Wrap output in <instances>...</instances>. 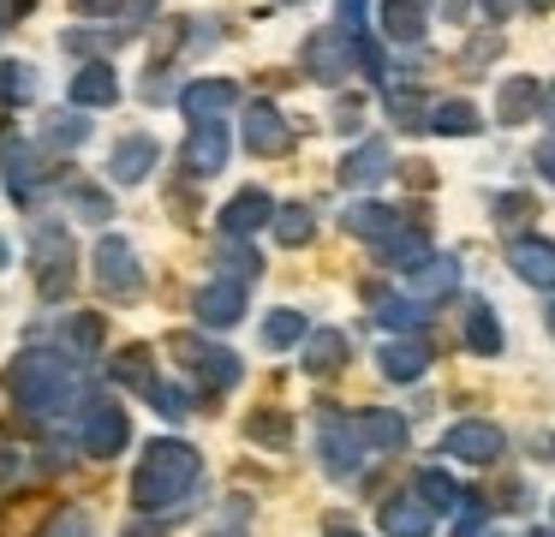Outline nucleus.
I'll return each instance as SVG.
<instances>
[{"label":"nucleus","instance_id":"obj_42","mask_svg":"<svg viewBox=\"0 0 555 537\" xmlns=\"http://www.w3.org/2000/svg\"><path fill=\"white\" fill-rule=\"evenodd\" d=\"M526 215H531V197H495V221H502V227L526 221Z\"/></svg>","mask_w":555,"mask_h":537},{"label":"nucleus","instance_id":"obj_14","mask_svg":"<svg viewBox=\"0 0 555 537\" xmlns=\"http://www.w3.org/2000/svg\"><path fill=\"white\" fill-rule=\"evenodd\" d=\"M436 508L424 496H388L383 501V532L388 537H430Z\"/></svg>","mask_w":555,"mask_h":537},{"label":"nucleus","instance_id":"obj_12","mask_svg":"<svg viewBox=\"0 0 555 537\" xmlns=\"http://www.w3.org/2000/svg\"><path fill=\"white\" fill-rule=\"evenodd\" d=\"M347 60H352V36L347 30H323V36L305 42V66H311V78H323V84L347 78Z\"/></svg>","mask_w":555,"mask_h":537},{"label":"nucleus","instance_id":"obj_17","mask_svg":"<svg viewBox=\"0 0 555 537\" xmlns=\"http://www.w3.org/2000/svg\"><path fill=\"white\" fill-rule=\"evenodd\" d=\"M376 24H383V36H395V42H418L424 24H430V0H383V7H376Z\"/></svg>","mask_w":555,"mask_h":537},{"label":"nucleus","instance_id":"obj_11","mask_svg":"<svg viewBox=\"0 0 555 537\" xmlns=\"http://www.w3.org/2000/svg\"><path fill=\"white\" fill-rule=\"evenodd\" d=\"M185 365H192V376L204 382L209 394H228L233 382H240V358H233L228 346H197V341H185Z\"/></svg>","mask_w":555,"mask_h":537},{"label":"nucleus","instance_id":"obj_52","mask_svg":"<svg viewBox=\"0 0 555 537\" xmlns=\"http://www.w3.org/2000/svg\"><path fill=\"white\" fill-rule=\"evenodd\" d=\"M526 7H531V12H550V7H555V0H526Z\"/></svg>","mask_w":555,"mask_h":537},{"label":"nucleus","instance_id":"obj_51","mask_svg":"<svg viewBox=\"0 0 555 537\" xmlns=\"http://www.w3.org/2000/svg\"><path fill=\"white\" fill-rule=\"evenodd\" d=\"M7 24H13V7H7V0H0V30H7Z\"/></svg>","mask_w":555,"mask_h":537},{"label":"nucleus","instance_id":"obj_18","mask_svg":"<svg viewBox=\"0 0 555 537\" xmlns=\"http://www.w3.org/2000/svg\"><path fill=\"white\" fill-rule=\"evenodd\" d=\"M269 215H275V197H269V191H240V197L228 203V209H221V233H233V239H245V233H257V227L269 221Z\"/></svg>","mask_w":555,"mask_h":537},{"label":"nucleus","instance_id":"obj_16","mask_svg":"<svg viewBox=\"0 0 555 537\" xmlns=\"http://www.w3.org/2000/svg\"><path fill=\"white\" fill-rule=\"evenodd\" d=\"M395 174V155H388V143H359V150L347 155V162H340V186H383V179Z\"/></svg>","mask_w":555,"mask_h":537},{"label":"nucleus","instance_id":"obj_9","mask_svg":"<svg viewBox=\"0 0 555 537\" xmlns=\"http://www.w3.org/2000/svg\"><path fill=\"white\" fill-rule=\"evenodd\" d=\"M240 131H245V150L251 155H281L293 143V131H287V119L275 114V102H251L240 119Z\"/></svg>","mask_w":555,"mask_h":537},{"label":"nucleus","instance_id":"obj_38","mask_svg":"<svg viewBox=\"0 0 555 537\" xmlns=\"http://www.w3.org/2000/svg\"><path fill=\"white\" fill-rule=\"evenodd\" d=\"M114 376L132 382V388H150V382H156V376H150V353H144V346H126L120 365H114Z\"/></svg>","mask_w":555,"mask_h":537},{"label":"nucleus","instance_id":"obj_8","mask_svg":"<svg viewBox=\"0 0 555 537\" xmlns=\"http://www.w3.org/2000/svg\"><path fill=\"white\" fill-rule=\"evenodd\" d=\"M192 310H197L204 329H233V322L245 317V286L221 274V281H209V286H197V293H192Z\"/></svg>","mask_w":555,"mask_h":537},{"label":"nucleus","instance_id":"obj_29","mask_svg":"<svg viewBox=\"0 0 555 537\" xmlns=\"http://www.w3.org/2000/svg\"><path fill=\"white\" fill-rule=\"evenodd\" d=\"M371 305H376V322H383V329H424V317H430V310H424V298H395V293H376Z\"/></svg>","mask_w":555,"mask_h":537},{"label":"nucleus","instance_id":"obj_7","mask_svg":"<svg viewBox=\"0 0 555 537\" xmlns=\"http://www.w3.org/2000/svg\"><path fill=\"white\" fill-rule=\"evenodd\" d=\"M90 263H96V281L108 286L114 298H126V293H138V286H144V269H138L132 245H126L120 233H108V239H102V245H96V257H90Z\"/></svg>","mask_w":555,"mask_h":537},{"label":"nucleus","instance_id":"obj_37","mask_svg":"<svg viewBox=\"0 0 555 537\" xmlns=\"http://www.w3.org/2000/svg\"><path fill=\"white\" fill-rule=\"evenodd\" d=\"M263 341H269V346H293V341H305V317H299V310H275V317L263 322Z\"/></svg>","mask_w":555,"mask_h":537},{"label":"nucleus","instance_id":"obj_44","mask_svg":"<svg viewBox=\"0 0 555 537\" xmlns=\"http://www.w3.org/2000/svg\"><path fill=\"white\" fill-rule=\"evenodd\" d=\"M78 532H85V513H61V520H54L42 537H78Z\"/></svg>","mask_w":555,"mask_h":537},{"label":"nucleus","instance_id":"obj_48","mask_svg":"<svg viewBox=\"0 0 555 537\" xmlns=\"http://www.w3.org/2000/svg\"><path fill=\"white\" fill-rule=\"evenodd\" d=\"M73 7H78V12H108L114 0H73Z\"/></svg>","mask_w":555,"mask_h":537},{"label":"nucleus","instance_id":"obj_35","mask_svg":"<svg viewBox=\"0 0 555 537\" xmlns=\"http://www.w3.org/2000/svg\"><path fill=\"white\" fill-rule=\"evenodd\" d=\"M257 269H263V263H257V251L240 245V239L228 233V245H221V274H228V281H233V274H240V281H251Z\"/></svg>","mask_w":555,"mask_h":537},{"label":"nucleus","instance_id":"obj_10","mask_svg":"<svg viewBox=\"0 0 555 537\" xmlns=\"http://www.w3.org/2000/svg\"><path fill=\"white\" fill-rule=\"evenodd\" d=\"M185 167H192L197 179H209V174H221L228 167V126L221 119H197V131L185 138Z\"/></svg>","mask_w":555,"mask_h":537},{"label":"nucleus","instance_id":"obj_4","mask_svg":"<svg viewBox=\"0 0 555 537\" xmlns=\"http://www.w3.org/2000/svg\"><path fill=\"white\" fill-rule=\"evenodd\" d=\"M317 442H323V465L328 477H352L364 460V436L359 424H352L347 412H323V424H317Z\"/></svg>","mask_w":555,"mask_h":537},{"label":"nucleus","instance_id":"obj_47","mask_svg":"<svg viewBox=\"0 0 555 537\" xmlns=\"http://www.w3.org/2000/svg\"><path fill=\"white\" fill-rule=\"evenodd\" d=\"M483 12H490V18H507V12H514V0H478Z\"/></svg>","mask_w":555,"mask_h":537},{"label":"nucleus","instance_id":"obj_50","mask_svg":"<svg viewBox=\"0 0 555 537\" xmlns=\"http://www.w3.org/2000/svg\"><path fill=\"white\" fill-rule=\"evenodd\" d=\"M7 7H13V18H18V12H30V7H37V0H7Z\"/></svg>","mask_w":555,"mask_h":537},{"label":"nucleus","instance_id":"obj_33","mask_svg":"<svg viewBox=\"0 0 555 537\" xmlns=\"http://www.w3.org/2000/svg\"><path fill=\"white\" fill-rule=\"evenodd\" d=\"M418 496L430 501L436 513H454L460 508V484L448 472H436V465H430V472H418Z\"/></svg>","mask_w":555,"mask_h":537},{"label":"nucleus","instance_id":"obj_15","mask_svg":"<svg viewBox=\"0 0 555 537\" xmlns=\"http://www.w3.org/2000/svg\"><path fill=\"white\" fill-rule=\"evenodd\" d=\"M233 102H240V90H233L228 78H197L180 90V107L192 119H221V114H233Z\"/></svg>","mask_w":555,"mask_h":537},{"label":"nucleus","instance_id":"obj_57","mask_svg":"<svg viewBox=\"0 0 555 537\" xmlns=\"http://www.w3.org/2000/svg\"><path fill=\"white\" fill-rule=\"evenodd\" d=\"M531 537H555V532H531Z\"/></svg>","mask_w":555,"mask_h":537},{"label":"nucleus","instance_id":"obj_55","mask_svg":"<svg viewBox=\"0 0 555 537\" xmlns=\"http://www.w3.org/2000/svg\"><path fill=\"white\" fill-rule=\"evenodd\" d=\"M550 334H555V298H550Z\"/></svg>","mask_w":555,"mask_h":537},{"label":"nucleus","instance_id":"obj_3","mask_svg":"<svg viewBox=\"0 0 555 537\" xmlns=\"http://www.w3.org/2000/svg\"><path fill=\"white\" fill-rule=\"evenodd\" d=\"M78 442H85L90 460H114V453L132 442V418H126V406H114L108 394L85 400V424H78Z\"/></svg>","mask_w":555,"mask_h":537},{"label":"nucleus","instance_id":"obj_5","mask_svg":"<svg viewBox=\"0 0 555 537\" xmlns=\"http://www.w3.org/2000/svg\"><path fill=\"white\" fill-rule=\"evenodd\" d=\"M73 239H66V227H42L37 233V281H42V298H66V286H73Z\"/></svg>","mask_w":555,"mask_h":537},{"label":"nucleus","instance_id":"obj_49","mask_svg":"<svg viewBox=\"0 0 555 537\" xmlns=\"http://www.w3.org/2000/svg\"><path fill=\"white\" fill-rule=\"evenodd\" d=\"M543 119H550V126H555V84H550V90H543Z\"/></svg>","mask_w":555,"mask_h":537},{"label":"nucleus","instance_id":"obj_41","mask_svg":"<svg viewBox=\"0 0 555 537\" xmlns=\"http://www.w3.org/2000/svg\"><path fill=\"white\" fill-rule=\"evenodd\" d=\"M73 209L78 215H90V221H108V197H102V191H90V186H73Z\"/></svg>","mask_w":555,"mask_h":537},{"label":"nucleus","instance_id":"obj_30","mask_svg":"<svg viewBox=\"0 0 555 537\" xmlns=\"http://www.w3.org/2000/svg\"><path fill=\"white\" fill-rule=\"evenodd\" d=\"M424 126H436L442 138H472V131H478L483 119H478V107H472V102H436Z\"/></svg>","mask_w":555,"mask_h":537},{"label":"nucleus","instance_id":"obj_39","mask_svg":"<svg viewBox=\"0 0 555 537\" xmlns=\"http://www.w3.org/2000/svg\"><path fill=\"white\" fill-rule=\"evenodd\" d=\"M251 436L269 442V448H287V418H281V412H257L251 418Z\"/></svg>","mask_w":555,"mask_h":537},{"label":"nucleus","instance_id":"obj_23","mask_svg":"<svg viewBox=\"0 0 555 537\" xmlns=\"http://www.w3.org/2000/svg\"><path fill=\"white\" fill-rule=\"evenodd\" d=\"M376 358H383L388 382H418L424 370H430V346H418V341H388Z\"/></svg>","mask_w":555,"mask_h":537},{"label":"nucleus","instance_id":"obj_43","mask_svg":"<svg viewBox=\"0 0 555 537\" xmlns=\"http://www.w3.org/2000/svg\"><path fill=\"white\" fill-rule=\"evenodd\" d=\"M340 30H347V36L364 30V0H340Z\"/></svg>","mask_w":555,"mask_h":537},{"label":"nucleus","instance_id":"obj_6","mask_svg":"<svg viewBox=\"0 0 555 537\" xmlns=\"http://www.w3.org/2000/svg\"><path fill=\"white\" fill-rule=\"evenodd\" d=\"M502 448H507V436L490 424V418H466V424H454L442 436V453H454V460H466V465H495Z\"/></svg>","mask_w":555,"mask_h":537},{"label":"nucleus","instance_id":"obj_13","mask_svg":"<svg viewBox=\"0 0 555 537\" xmlns=\"http://www.w3.org/2000/svg\"><path fill=\"white\" fill-rule=\"evenodd\" d=\"M507 263H514V274L526 286H550L555 293V239H514Z\"/></svg>","mask_w":555,"mask_h":537},{"label":"nucleus","instance_id":"obj_56","mask_svg":"<svg viewBox=\"0 0 555 537\" xmlns=\"http://www.w3.org/2000/svg\"><path fill=\"white\" fill-rule=\"evenodd\" d=\"M328 537H359V532H328Z\"/></svg>","mask_w":555,"mask_h":537},{"label":"nucleus","instance_id":"obj_32","mask_svg":"<svg viewBox=\"0 0 555 537\" xmlns=\"http://www.w3.org/2000/svg\"><path fill=\"white\" fill-rule=\"evenodd\" d=\"M269 221H275V239H281V245H305V239L317 233V221H311V209H305V203H287V209H275Z\"/></svg>","mask_w":555,"mask_h":537},{"label":"nucleus","instance_id":"obj_36","mask_svg":"<svg viewBox=\"0 0 555 537\" xmlns=\"http://www.w3.org/2000/svg\"><path fill=\"white\" fill-rule=\"evenodd\" d=\"M150 400H156L162 418H185V412H192V388H180V382H150Z\"/></svg>","mask_w":555,"mask_h":537},{"label":"nucleus","instance_id":"obj_28","mask_svg":"<svg viewBox=\"0 0 555 537\" xmlns=\"http://www.w3.org/2000/svg\"><path fill=\"white\" fill-rule=\"evenodd\" d=\"M466 346H472L478 358H495V353H502V322H495L490 305H472V310H466Z\"/></svg>","mask_w":555,"mask_h":537},{"label":"nucleus","instance_id":"obj_27","mask_svg":"<svg viewBox=\"0 0 555 537\" xmlns=\"http://www.w3.org/2000/svg\"><path fill=\"white\" fill-rule=\"evenodd\" d=\"M340 365H347V334L317 329L311 346H305V370H311V376H328V370H340Z\"/></svg>","mask_w":555,"mask_h":537},{"label":"nucleus","instance_id":"obj_21","mask_svg":"<svg viewBox=\"0 0 555 537\" xmlns=\"http://www.w3.org/2000/svg\"><path fill=\"white\" fill-rule=\"evenodd\" d=\"M0 174H7V191L25 203L37 191V155H30V143H18V138L0 143Z\"/></svg>","mask_w":555,"mask_h":537},{"label":"nucleus","instance_id":"obj_1","mask_svg":"<svg viewBox=\"0 0 555 537\" xmlns=\"http://www.w3.org/2000/svg\"><path fill=\"white\" fill-rule=\"evenodd\" d=\"M197 472H204V465H197V448H185V442H150L144 460H138V477H132L138 513H173V508H185Z\"/></svg>","mask_w":555,"mask_h":537},{"label":"nucleus","instance_id":"obj_2","mask_svg":"<svg viewBox=\"0 0 555 537\" xmlns=\"http://www.w3.org/2000/svg\"><path fill=\"white\" fill-rule=\"evenodd\" d=\"M7 382H13V400L37 418H61L66 406L85 400V376L73 370L66 353H25Z\"/></svg>","mask_w":555,"mask_h":537},{"label":"nucleus","instance_id":"obj_26","mask_svg":"<svg viewBox=\"0 0 555 537\" xmlns=\"http://www.w3.org/2000/svg\"><path fill=\"white\" fill-rule=\"evenodd\" d=\"M460 286V263L454 257H424L418 269H412V293L418 298H448Z\"/></svg>","mask_w":555,"mask_h":537},{"label":"nucleus","instance_id":"obj_31","mask_svg":"<svg viewBox=\"0 0 555 537\" xmlns=\"http://www.w3.org/2000/svg\"><path fill=\"white\" fill-rule=\"evenodd\" d=\"M424 257H430V239L418 227H400L395 239H383V263H395V269H418Z\"/></svg>","mask_w":555,"mask_h":537},{"label":"nucleus","instance_id":"obj_22","mask_svg":"<svg viewBox=\"0 0 555 537\" xmlns=\"http://www.w3.org/2000/svg\"><path fill=\"white\" fill-rule=\"evenodd\" d=\"M73 102H78V107H108V102H120V78H114L102 60H90V66H78V78H73Z\"/></svg>","mask_w":555,"mask_h":537},{"label":"nucleus","instance_id":"obj_34","mask_svg":"<svg viewBox=\"0 0 555 537\" xmlns=\"http://www.w3.org/2000/svg\"><path fill=\"white\" fill-rule=\"evenodd\" d=\"M90 138V119H78V114H54L49 126H42V143H54V150H73V143H85Z\"/></svg>","mask_w":555,"mask_h":537},{"label":"nucleus","instance_id":"obj_54","mask_svg":"<svg viewBox=\"0 0 555 537\" xmlns=\"http://www.w3.org/2000/svg\"><path fill=\"white\" fill-rule=\"evenodd\" d=\"M0 269H7V239H0Z\"/></svg>","mask_w":555,"mask_h":537},{"label":"nucleus","instance_id":"obj_46","mask_svg":"<svg viewBox=\"0 0 555 537\" xmlns=\"http://www.w3.org/2000/svg\"><path fill=\"white\" fill-rule=\"evenodd\" d=\"M538 167H543V179L555 186V138H550V143H538Z\"/></svg>","mask_w":555,"mask_h":537},{"label":"nucleus","instance_id":"obj_19","mask_svg":"<svg viewBox=\"0 0 555 537\" xmlns=\"http://www.w3.org/2000/svg\"><path fill=\"white\" fill-rule=\"evenodd\" d=\"M150 167H156V138H120L114 143V155H108V174L120 179V186H138V179H150Z\"/></svg>","mask_w":555,"mask_h":537},{"label":"nucleus","instance_id":"obj_20","mask_svg":"<svg viewBox=\"0 0 555 537\" xmlns=\"http://www.w3.org/2000/svg\"><path fill=\"white\" fill-rule=\"evenodd\" d=\"M400 227H406V215L388 209V203H352V209H347V233L376 239V245H383V239H395Z\"/></svg>","mask_w":555,"mask_h":537},{"label":"nucleus","instance_id":"obj_25","mask_svg":"<svg viewBox=\"0 0 555 537\" xmlns=\"http://www.w3.org/2000/svg\"><path fill=\"white\" fill-rule=\"evenodd\" d=\"M538 107H543L538 78H507L502 95H495V114H502L507 126H519V119H538Z\"/></svg>","mask_w":555,"mask_h":537},{"label":"nucleus","instance_id":"obj_40","mask_svg":"<svg viewBox=\"0 0 555 537\" xmlns=\"http://www.w3.org/2000/svg\"><path fill=\"white\" fill-rule=\"evenodd\" d=\"M388 114H395L400 126H424V102L406 95V90H388Z\"/></svg>","mask_w":555,"mask_h":537},{"label":"nucleus","instance_id":"obj_53","mask_svg":"<svg viewBox=\"0 0 555 537\" xmlns=\"http://www.w3.org/2000/svg\"><path fill=\"white\" fill-rule=\"evenodd\" d=\"M0 95H7V60H0Z\"/></svg>","mask_w":555,"mask_h":537},{"label":"nucleus","instance_id":"obj_45","mask_svg":"<svg viewBox=\"0 0 555 537\" xmlns=\"http://www.w3.org/2000/svg\"><path fill=\"white\" fill-rule=\"evenodd\" d=\"M73 341H78V346H96V341H102V322H96V317H78V322H73Z\"/></svg>","mask_w":555,"mask_h":537},{"label":"nucleus","instance_id":"obj_24","mask_svg":"<svg viewBox=\"0 0 555 537\" xmlns=\"http://www.w3.org/2000/svg\"><path fill=\"white\" fill-rule=\"evenodd\" d=\"M352 424H359L364 448H383V453L406 448V418H400V412H383V406H376V412H359Z\"/></svg>","mask_w":555,"mask_h":537}]
</instances>
